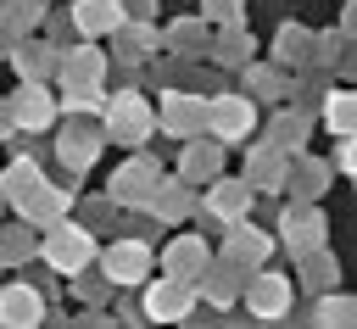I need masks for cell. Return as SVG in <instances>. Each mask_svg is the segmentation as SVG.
Segmentation results:
<instances>
[{
  "mask_svg": "<svg viewBox=\"0 0 357 329\" xmlns=\"http://www.w3.org/2000/svg\"><path fill=\"white\" fill-rule=\"evenodd\" d=\"M56 123V95L33 78H22V89L11 95V128H28V134H45Z\"/></svg>",
  "mask_w": 357,
  "mask_h": 329,
  "instance_id": "8",
  "label": "cell"
},
{
  "mask_svg": "<svg viewBox=\"0 0 357 329\" xmlns=\"http://www.w3.org/2000/svg\"><path fill=\"white\" fill-rule=\"evenodd\" d=\"M106 67H112V56L95 50V45H73V50L56 56V78H61V84H100Z\"/></svg>",
  "mask_w": 357,
  "mask_h": 329,
  "instance_id": "16",
  "label": "cell"
},
{
  "mask_svg": "<svg viewBox=\"0 0 357 329\" xmlns=\"http://www.w3.org/2000/svg\"><path fill=\"white\" fill-rule=\"evenodd\" d=\"M156 178H162V167L151 162V156H134V162H123L117 173H112V190H106V201L112 206H145L151 201V190H156Z\"/></svg>",
  "mask_w": 357,
  "mask_h": 329,
  "instance_id": "7",
  "label": "cell"
},
{
  "mask_svg": "<svg viewBox=\"0 0 357 329\" xmlns=\"http://www.w3.org/2000/svg\"><path fill=\"white\" fill-rule=\"evenodd\" d=\"M0 323H11V329H28V323H45V296L33 290V284H6L0 290Z\"/></svg>",
  "mask_w": 357,
  "mask_h": 329,
  "instance_id": "18",
  "label": "cell"
},
{
  "mask_svg": "<svg viewBox=\"0 0 357 329\" xmlns=\"http://www.w3.org/2000/svg\"><path fill=\"white\" fill-rule=\"evenodd\" d=\"M45 17V0H0V22L11 28V33H22V28H33Z\"/></svg>",
  "mask_w": 357,
  "mask_h": 329,
  "instance_id": "35",
  "label": "cell"
},
{
  "mask_svg": "<svg viewBox=\"0 0 357 329\" xmlns=\"http://www.w3.org/2000/svg\"><path fill=\"white\" fill-rule=\"evenodd\" d=\"M245 307H251V318H268V323H279V318H290V279L284 273H251L245 284Z\"/></svg>",
  "mask_w": 357,
  "mask_h": 329,
  "instance_id": "6",
  "label": "cell"
},
{
  "mask_svg": "<svg viewBox=\"0 0 357 329\" xmlns=\"http://www.w3.org/2000/svg\"><path fill=\"white\" fill-rule=\"evenodd\" d=\"M340 45H346V33H312V50H307V61H318V67H335Z\"/></svg>",
  "mask_w": 357,
  "mask_h": 329,
  "instance_id": "39",
  "label": "cell"
},
{
  "mask_svg": "<svg viewBox=\"0 0 357 329\" xmlns=\"http://www.w3.org/2000/svg\"><path fill=\"white\" fill-rule=\"evenodd\" d=\"M324 123H329L335 134H357V89H335V95L324 100Z\"/></svg>",
  "mask_w": 357,
  "mask_h": 329,
  "instance_id": "32",
  "label": "cell"
},
{
  "mask_svg": "<svg viewBox=\"0 0 357 329\" xmlns=\"http://www.w3.org/2000/svg\"><path fill=\"white\" fill-rule=\"evenodd\" d=\"M100 100H106V89H100V84H61L56 112H67V117H95V112H100Z\"/></svg>",
  "mask_w": 357,
  "mask_h": 329,
  "instance_id": "29",
  "label": "cell"
},
{
  "mask_svg": "<svg viewBox=\"0 0 357 329\" xmlns=\"http://www.w3.org/2000/svg\"><path fill=\"white\" fill-rule=\"evenodd\" d=\"M296 273H301V290H307V296H324V290L340 284V262H335L324 245H318V251H301V257H296Z\"/></svg>",
  "mask_w": 357,
  "mask_h": 329,
  "instance_id": "23",
  "label": "cell"
},
{
  "mask_svg": "<svg viewBox=\"0 0 357 329\" xmlns=\"http://www.w3.org/2000/svg\"><path fill=\"white\" fill-rule=\"evenodd\" d=\"M257 123V106L245 95H206V134L223 145H240Z\"/></svg>",
  "mask_w": 357,
  "mask_h": 329,
  "instance_id": "4",
  "label": "cell"
},
{
  "mask_svg": "<svg viewBox=\"0 0 357 329\" xmlns=\"http://www.w3.org/2000/svg\"><path fill=\"white\" fill-rule=\"evenodd\" d=\"M39 257L56 268V273H84L89 257H95V234L84 223H45V240H39Z\"/></svg>",
  "mask_w": 357,
  "mask_h": 329,
  "instance_id": "2",
  "label": "cell"
},
{
  "mask_svg": "<svg viewBox=\"0 0 357 329\" xmlns=\"http://www.w3.org/2000/svg\"><path fill=\"white\" fill-rule=\"evenodd\" d=\"M39 184H45V167H39V162H28V156H17V162L6 167V178H0V201L22 206V201H28Z\"/></svg>",
  "mask_w": 357,
  "mask_h": 329,
  "instance_id": "25",
  "label": "cell"
},
{
  "mask_svg": "<svg viewBox=\"0 0 357 329\" xmlns=\"http://www.w3.org/2000/svg\"><path fill=\"white\" fill-rule=\"evenodd\" d=\"M28 251H33V234H28V229H6V234H0V262L17 268V262H28Z\"/></svg>",
  "mask_w": 357,
  "mask_h": 329,
  "instance_id": "36",
  "label": "cell"
},
{
  "mask_svg": "<svg viewBox=\"0 0 357 329\" xmlns=\"http://www.w3.org/2000/svg\"><path fill=\"white\" fill-rule=\"evenodd\" d=\"M284 167H290V156H284L279 145H257V151L245 156V184H251V195H279V190H284Z\"/></svg>",
  "mask_w": 357,
  "mask_h": 329,
  "instance_id": "15",
  "label": "cell"
},
{
  "mask_svg": "<svg viewBox=\"0 0 357 329\" xmlns=\"http://www.w3.org/2000/svg\"><path fill=\"white\" fill-rule=\"evenodd\" d=\"M56 56H61L56 45H33V39H22V45L11 50V67H17L22 78H33V84H45V78L56 72Z\"/></svg>",
  "mask_w": 357,
  "mask_h": 329,
  "instance_id": "26",
  "label": "cell"
},
{
  "mask_svg": "<svg viewBox=\"0 0 357 329\" xmlns=\"http://www.w3.org/2000/svg\"><path fill=\"white\" fill-rule=\"evenodd\" d=\"M100 273H106V284H145V273H151V245L145 240H117L106 257H100Z\"/></svg>",
  "mask_w": 357,
  "mask_h": 329,
  "instance_id": "11",
  "label": "cell"
},
{
  "mask_svg": "<svg viewBox=\"0 0 357 329\" xmlns=\"http://www.w3.org/2000/svg\"><path fill=\"white\" fill-rule=\"evenodd\" d=\"M117 33H123V39H117V61H145V56L156 50V33H151V28H128V17L117 22Z\"/></svg>",
  "mask_w": 357,
  "mask_h": 329,
  "instance_id": "33",
  "label": "cell"
},
{
  "mask_svg": "<svg viewBox=\"0 0 357 329\" xmlns=\"http://www.w3.org/2000/svg\"><path fill=\"white\" fill-rule=\"evenodd\" d=\"M340 33L357 39V0H346V11H340Z\"/></svg>",
  "mask_w": 357,
  "mask_h": 329,
  "instance_id": "43",
  "label": "cell"
},
{
  "mask_svg": "<svg viewBox=\"0 0 357 329\" xmlns=\"http://www.w3.org/2000/svg\"><path fill=\"white\" fill-rule=\"evenodd\" d=\"M240 284H245V268H234V262H223V268H201V279H195V290L206 296V307H229L234 296H240Z\"/></svg>",
  "mask_w": 357,
  "mask_h": 329,
  "instance_id": "24",
  "label": "cell"
},
{
  "mask_svg": "<svg viewBox=\"0 0 357 329\" xmlns=\"http://www.w3.org/2000/svg\"><path fill=\"white\" fill-rule=\"evenodd\" d=\"M123 17H128L123 0H78V6H73V28L89 33V39H95V33H117Z\"/></svg>",
  "mask_w": 357,
  "mask_h": 329,
  "instance_id": "22",
  "label": "cell"
},
{
  "mask_svg": "<svg viewBox=\"0 0 357 329\" xmlns=\"http://www.w3.org/2000/svg\"><path fill=\"white\" fill-rule=\"evenodd\" d=\"M123 6H134V17H151V6H156V0H123Z\"/></svg>",
  "mask_w": 357,
  "mask_h": 329,
  "instance_id": "44",
  "label": "cell"
},
{
  "mask_svg": "<svg viewBox=\"0 0 357 329\" xmlns=\"http://www.w3.org/2000/svg\"><path fill=\"white\" fill-rule=\"evenodd\" d=\"M284 190L296 195V206H307V201H318L324 190H329V162H312V156H290V167H284Z\"/></svg>",
  "mask_w": 357,
  "mask_h": 329,
  "instance_id": "17",
  "label": "cell"
},
{
  "mask_svg": "<svg viewBox=\"0 0 357 329\" xmlns=\"http://www.w3.org/2000/svg\"><path fill=\"white\" fill-rule=\"evenodd\" d=\"M11 134V106H0V139Z\"/></svg>",
  "mask_w": 357,
  "mask_h": 329,
  "instance_id": "45",
  "label": "cell"
},
{
  "mask_svg": "<svg viewBox=\"0 0 357 329\" xmlns=\"http://www.w3.org/2000/svg\"><path fill=\"white\" fill-rule=\"evenodd\" d=\"M312 323H324V329H346V323H357V296L324 290V296L312 301Z\"/></svg>",
  "mask_w": 357,
  "mask_h": 329,
  "instance_id": "27",
  "label": "cell"
},
{
  "mask_svg": "<svg viewBox=\"0 0 357 329\" xmlns=\"http://www.w3.org/2000/svg\"><path fill=\"white\" fill-rule=\"evenodd\" d=\"M156 123H162V134H173V139H195V134H206V95H167L162 100V112H156Z\"/></svg>",
  "mask_w": 357,
  "mask_h": 329,
  "instance_id": "9",
  "label": "cell"
},
{
  "mask_svg": "<svg viewBox=\"0 0 357 329\" xmlns=\"http://www.w3.org/2000/svg\"><path fill=\"white\" fill-rule=\"evenodd\" d=\"M240 6L245 0H201V22L206 28H229V22H240Z\"/></svg>",
  "mask_w": 357,
  "mask_h": 329,
  "instance_id": "37",
  "label": "cell"
},
{
  "mask_svg": "<svg viewBox=\"0 0 357 329\" xmlns=\"http://www.w3.org/2000/svg\"><path fill=\"white\" fill-rule=\"evenodd\" d=\"M73 290H78V296H84V301H89V307H95V301H100V296H106V284H100V279H78V284H73Z\"/></svg>",
  "mask_w": 357,
  "mask_h": 329,
  "instance_id": "41",
  "label": "cell"
},
{
  "mask_svg": "<svg viewBox=\"0 0 357 329\" xmlns=\"http://www.w3.org/2000/svg\"><path fill=\"white\" fill-rule=\"evenodd\" d=\"M223 139H212V134H195V139H184V156H178V178L184 184H206V178H218L223 173Z\"/></svg>",
  "mask_w": 357,
  "mask_h": 329,
  "instance_id": "12",
  "label": "cell"
},
{
  "mask_svg": "<svg viewBox=\"0 0 357 329\" xmlns=\"http://www.w3.org/2000/svg\"><path fill=\"white\" fill-rule=\"evenodd\" d=\"M151 217L156 223H184L190 212H195V195H190V184L184 178H156V190H151Z\"/></svg>",
  "mask_w": 357,
  "mask_h": 329,
  "instance_id": "19",
  "label": "cell"
},
{
  "mask_svg": "<svg viewBox=\"0 0 357 329\" xmlns=\"http://www.w3.org/2000/svg\"><path fill=\"white\" fill-rule=\"evenodd\" d=\"M67 206H73V184H39V190H33L17 212L28 217V229H39V223H56Z\"/></svg>",
  "mask_w": 357,
  "mask_h": 329,
  "instance_id": "21",
  "label": "cell"
},
{
  "mask_svg": "<svg viewBox=\"0 0 357 329\" xmlns=\"http://www.w3.org/2000/svg\"><path fill=\"white\" fill-rule=\"evenodd\" d=\"M206 262H212V251H206V240H201V234H178V240L162 251V268H167L173 279H190V284L201 279V268H206Z\"/></svg>",
  "mask_w": 357,
  "mask_h": 329,
  "instance_id": "20",
  "label": "cell"
},
{
  "mask_svg": "<svg viewBox=\"0 0 357 329\" xmlns=\"http://www.w3.org/2000/svg\"><path fill=\"white\" fill-rule=\"evenodd\" d=\"M139 312H145V323H178V318H190V312H195V284L167 273V279L145 284V301H139Z\"/></svg>",
  "mask_w": 357,
  "mask_h": 329,
  "instance_id": "3",
  "label": "cell"
},
{
  "mask_svg": "<svg viewBox=\"0 0 357 329\" xmlns=\"http://www.w3.org/2000/svg\"><path fill=\"white\" fill-rule=\"evenodd\" d=\"M307 50H312V33H307L301 22H284V28H279V39H273V61L301 67V61H307Z\"/></svg>",
  "mask_w": 357,
  "mask_h": 329,
  "instance_id": "30",
  "label": "cell"
},
{
  "mask_svg": "<svg viewBox=\"0 0 357 329\" xmlns=\"http://www.w3.org/2000/svg\"><path fill=\"white\" fill-rule=\"evenodd\" d=\"M100 145H106L100 123L73 117V123L61 128V139H56V162H61L67 173H89V167H95V156H100Z\"/></svg>",
  "mask_w": 357,
  "mask_h": 329,
  "instance_id": "5",
  "label": "cell"
},
{
  "mask_svg": "<svg viewBox=\"0 0 357 329\" xmlns=\"http://www.w3.org/2000/svg\"><path fill=\"white\" fill-rule=\"evenodd\" d=\"M162 45H173V56H178V50H184V56H201V45H206V22H201V17H190V22H173Z\"/></svg>",
  "mask_w": 357,
  "mask_h": 329,
  "instance_id": "34",
  "label": "cell"
},
{
  "mask_svg": "<svg viewBox=\"0 0 357 329\" xmlns=\"http://www.w3.org/2000/svg\"><path fill=\"white\" fill-rule=\"evenodd\" d=\"M206 184H212L206 190V206H201L206 223H234V217L251 212V184L245 178H206Z\"/></svg>",
  "mask_w": 357,
  "mask_h": 329,
  "instance_id": "13",
  "label": "cell"
},
{
  "mask_svg": "<svg viewBox=\"0 0 357 329\" xmlns=\"http://www.w3.org/2000/svg\"><path fill=\"white\" fill-rule=\"evenodd\" d=\"M268 251H273V240L262 234V229H251L245 217H234V223H223V262H234V268H262L268 262Z\"/></svg>",
  "mask_w": 357,
  "mask_h": 329,
  "instance_id": "10",
  "label": "cell"
},
{
  "mask_svg": "<svg viewBox=\"0 0 357 329\" xmlns=\"http://www.w3.org/2000/svg\"><path fill=\"white\" fill-rule=\"evenodd\" d=\"M324 229H329V223H324V212L307 201V206H290V212H284L279 240H284V251H290V257H301V251H318V245H324Z\"/></svg>",
  "mask_w": 357,
  "mask_h": 329,
  "instance_id": "14",
  "label": "cell"
},
{
  "mask_svg": "<svg viewBox=\"0 0 357 329\" xmlns=\"http://www.w3.org/2000/svg\"><path fill=\"white\" fill-rule=\"evenodd\" d=\"M6 45H11V28H6V22H0V56H11V50H6Z\"/></svg>",
  "mask_w": 357,
  "mask_h": 329,
  "instance_id": "46",
  "label": "cell"
},
{
  "mask_svg": "<svg viewBox=\"0 0 357 329\" xmlns=\"http://www.w3.org/2000/svg\"><path fill=\"white\" fill-rule=\"evenodd\" d=\"M301 139H307V117H301V112H279V117H273V128H268V145H279L284 156H296V151H301Z\"/></svg>",
  "mask_w": 357,
  "mask_h": 329,
  "instance_id": "31",
  "label": "cell"
},
{
  "mask_svg": "<svg viewBox=\"0 0 357 329\" xmlns=\"http://www.w3.org/2000/svg\"><path fill=\"white\" fill-rule=\"evenodd\" d=\"M335 61H340V72H346V78H357V39H351V45H346Z\"/></svg>",
  "mask_w": 357,
  "mask_h": 329,
  "instance_id": "42",
  "label": "cell"
},
{
  "mask_svg": "<svg viewBox=\"0 0 357 329\" xmlns=\"http://www.w3.org/2000/svg\"><path fill=\"white\" fill-rule=\"evenodd\" d=\"M335 162H340V167L357 178V134H340V156H335Z\"/></svg>",
  "mask_w": 357,
  "mask_h": 329,
  "instance_id": "40",
  "label": "cell"
},
{
  "mask_svg": "<svg viewBox=\"0 0 357 329\" xmlns=\"http://www.w3.org/2000/svg\"><path fill=\"white\" fill-rule=\"evenodd\" d=\"M245 89H251V95H279L284 78H279V67H251V61H245Z\"/></svg>",
  "mask_w": 357,
  "mask_h": 329,
  "instance_id": "38",
  "label": "cell"
},
{
  "mask_svg": "<svg viewBox=\"0 0 357 329\" xmlns=\"http://www.w3.org/2000/svg\"><path fill=\"white\" fill-rule=\"evenodd\" d=\"M212 61H218V67H245V61H251V33H245L240 22H229V28L212 39Z\"/></svg>",
  "mask_w": 357,
  "mask_h": 329,
  "instance_id": "28",
  "label": "cell"
},
{
  "mask_svg": "<svg viewBox=\"0 0 357 329\" xmlns=\"http://www.w3.org/2000/svg\"><path fill=\"white\" fill-rule=\"evenodd\" d=\"M151 128H156V112L145 106V95L123 89V95H106V100H100V134H106V139H117V145H145Z\"/></svg>",
  "mask_w": 357,
  "mask_h": 329,
  "instance_id": "1",
  "label": "cell"
}]
</instances>
